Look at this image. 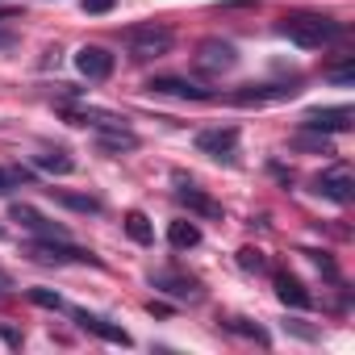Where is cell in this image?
Segmentation results:
<instances>
[{
	"label": "cell",
	"instance_id": "cell-17",
	"mask_svg": "<svg viewBox=\"0 0 355 355\" xmlns=\"http://www.w3.org/2000/svg\"><path fill=\"white\" fill-rule=\"evenodd\" d=\"M167 243L175 251H193V247H201V226L197 222H171L167 226Z\"/></svg>",
	"mask_w": 355,
	"mask_h": 355
},
{
	"label": "cell",
	"instance_id": "cell-23",
	"mask_svg": "<svg viewBox=\"0 0 355 355\" xmlns=\"http://www.w3.org/2000/svg\"><path fill=\"white\" fill-rule=\"evenodd\" d=\"M21 184H34V171L30 167H0V197H9Z\"/></svg>",
	"mask_w": 355,
	"mask_h": 355
},
{
	"label": "cell",
	"instance_id": "cell-9",
	"mask_svg": "<svg viewBox=\"0 0 355 355\" xmlns=\"http://www.w3.org/2000/svg\"><path fill=\"white\" fill-rule=\"evenodd\" d=\"M9 218L21 222V230L34 234V239H67V230H63L59 222H46V218H42L34 205H26V201H13V205H9Z\"/></svg>",
	"mask_w": 355,
	"mask_h": 355
},
{
	"label": "cell",
	"instance_id": "cell-1",
	"mask_svg": "<svg viewBox=\"0 0 355 355\" xmlns=\"http://www.w3.org/2000/svg\"><path fill=\"white\" fill-rule=\"evenodd\" d=\"M276 30L305 51H322V46H334L347 38V26L334 17H322V13H288V17H280Z\"/></svg>",
	"mask_w": 355,
	"mask_h": 355
},
{
	"label": "cell",
	"instance_id": "cell-8",
	"mask_svg": "<svg viewBox=\"0 0 355 355\" xmlns=\"http://www.w3.org/2000/svg\"><path fill=\"white\" fill-rule=\"evenodd\" d=\"M146 92L155 96H175V101H214V88H201L184 76H150L146 80Z\"/></svg>",
	"mask_w": 355,
	"mask_h": 355
},
{
	"label": "cell",
	"instance_id": "cell-13",
	"mask_svg": "<svg viewBox=\"0 0 355 355\" xmlns=\"http://www.w3.org/2000/svg\"><path fill=\"white\" fill-rule=\"evenodd\" d=\"M71 318H76V326H80V330H88V334H96V338H105V343L134 347V338H130L121 326H113L109 318H96V313H88V309H71Z\"/></svg>",
	"mask_w": 355,
	"mask_h": 355
},
{
	"label": "cell",
	"instance_id": "cell-18",
	"mask_svg": "<svg viewBox=\"0 0 355 355\" xmlns=\"http://www.w3.org/2000/svg\"><path fill=\"white\" fill-rule=\"evenodd\" d=\"M34 167L46 171V175H71L76 171V159L67 150H42V155H34Z\"/></svg>",
	"mask_w": 355,
	"mask_h": 355
},
{
	"label": "cell",
	"instance_id": "cell-30",
	"mask_svg": "<svg viewBox=\"0 0 355 355\" xmlns=\"http://www.w3.org/2000/svg\"><path fill=\"white\" fill-rule=\"evenodd\" d=\"M17 46V34L13 30H0V51H13Z\"/></svg>",
	"mask_w": 355,
	"mask_h": 355
},
{
	"label": "cell",
	"instance_id": "cell-10",
	"mask_svg": "<svg viewBox=\"0 0 355 355\" xmlns=\"http://www.w3.org/2000/svg\"><path fill=\"white\" fill-rule=\"evenodd\" d=\"M351 121H355L351 105H334V109H309V113L301 117V125H305V130H318V134H343V130H351Z\"/></svg>",
	"mask_w": 355,
	"mask_h": 355
},
{
	"label": "cell",
	"instance_id": "cell-31",
	"mask_svg": "<svg viewBox=\"0 0 355 355\" xmlns=\"http://www.w3.org/2000/svg\"><path fill=\"white\" fill-rule=\"evenodd\" d=\"M9 293H13V276L0 268V297H9Z\"/></svg>",
	"mask_w": 355,
	"mask_h": 355
},
{
	"label": "cell",
	"instance_id": "cell-12",
	"mask_svg": "<svg viewBox=\"0 0 355 355\" xmlns=\"http://www.w3.org/2000/svg\"><path fill=\"white\" fill-rule=\"evenodd\" d=\"M113 55L105 51V46H80L76 51V71L84 76V80H109L113 76Z\"/></svg>",
	"mask_w": 355,
	"mask_h": 355
},
{
	"label": "cell",
	"instance_id": "cell-32",
	"mask_svg": "<svg viewBox=\"0 0 355 355\" xmlns=\"http://www.w3.org/2000/svg\"><path fill=\"white\" fill-rule=\"evenodd\" d=\"M9 17H17V9H13V5H5V0H0V21H9Z\"/></svg>",
	"mask_w": 355,
	"mask_h": 355
},
{
	"label": "cell",
	"instance_id": "cell-11",
	"mask_svg": "<svg viewBox=\"0 0 355 355\" xmlns=\"http://www.w3.org/2000/svg\"><path fill=\"white\" fill-rule=\"evenodd\" d=\"M197 150L209 155V159H234V150H239V130H234V125L201 130V134H197Z\"/></svg>",
	"mask_w": 355,
	"mask_h": 355
},
{
	"label": "cell",
	"instance_id": "cell-25",
	"mask_svg": "<svg viewBox=\"0 0 355 355\" xmlns=\"http://www.w3.org/2000/svg\"><path fill=\"white\" fill-rule=\"evenodd\" d=\"M30 301H34V305H42V309H63V297H59V293H51V288H30Z\"/></svg>",
	"mask_w": 355,
	"mask_h": 355
},
{
	"label": "cell",
	"instance_id": "cell-16",
	"mask_svg": "<svg viewBox=\"0 0 355 355\" xmlns=\"http://www.w3.org/2000/svg\"><path fill=\"white\" fill-rule=\"evenodd\" d=\"M272 284H276V297H280L284 305H293V309H309V305H313L309 288H305L297 276H288V272H272Z\"/></svg>",
	"mask_w": 355,
	"mask_h": 355
},
{
	"label": "cell",
	"instance_id": "cell-15",
	"mask_svg": "<svg viewBox=\"0 0 355 355\" xmlns=\"http://www.w3.org/2000/svg\"><path fill=\"white\" fill-rule=\"evenodd\" d=\"M175 201H180L189 214H197V218H209V222L222 218V201H214L209 193H201V189H193V184H184V180H180V189H175Z\"/></svg>",
	"mask_w": 355,
	"mask_h": 355
},
{
	"label": "cell",
	"instance_id": "cell-24",
	"mask_svg": "<svg viewBox=\"0 0 355 355\" xmlns=\"http://www.w3.org/2000/svg\"><path fill=\"white\" fill-rule=\"evenodd\" d=\"M239 268L243 272H272V263H268V255L259 247H243L239 251Z\"/></svg>",
	"mask_w": 355,
	"mask_h": 355
},
{
	"label": "cell",
	"instance_id": "cell-20",
	"mask_svg": "<svg viewBox=\"0 0 355 355\" xmlns=\"http://www.w3.org/2000/svg\"><path fill=\"white\" fill-rule=\"evenodd\" d=\"M293 146H297V150H313V155H330V138L318 134V130H305V125H297Z\"/></svg>",
	"mask_w": 355,
	"mask_h": 355
},
{
	"label": "cell",
	"instance_id": "cell-5",
	"mask_svg": "<svg viewBox=\"0 0 355 355\" xmlns=\"http://www.w3.org/2000/svg\"><path fill=\"white\" fill-rule=\"evenodd\" d=\"M301 92V80H284V84H243L239 92H230V105L243 109H259V105H276V101H293Z\"/></svg>",
	"mask_w": 355,
	"mask_h": 355
},
{
	"label": "cell",
	"instance_id": "cell-19",
	"mask_svg": "<svg viewBox=\"0 0 355 355\" xmlns=\"http://www.w3.org/2000/svg\"><path fill=\"white\" fill-rule=\"evenodd\" d=\"M125 234H130L138 247H150V243H155V226H150V218H146V214H138V209H134V214H125Z\"/></svg>",
	"mask_w": 355,
	"mask_h": 355
},
{
	"label": "cell",
	"instance_id": "cell-21",
	"mask_svg": "<svg viewBox=\"0 0 355 355\" xmlns=\"http://www.w3.org/2000/svg\"><path fill=\"white\" fill-rule=\"evenodd\" d=\"M51 197H55L59 205L76 209V214H101V201H96V197H84V193H63V189H51Z\"/></svg>",
	"mask_w": 355,
	"mask_h": 355
},
{
	"label": "cell",
	"instance_id": "cell-4",
	"mask_svg": "<svg viewBox=\"0 0 355 355\" xmlns=\"http://www.w3.org/2000/svg\"><path fill=\"white\" fill-rule=\"evenodd\" d=\"M234 63H239V51L226 38H205L193 55V67L201 76H226V71H234Z\"/></svg>",
	"mask_w": 355,
	"mask_h": 355
},
{
	"label": "cell",
	"instance_id": "cell-29",
	"mask_svg": "<svg viewBox=\"0 0 355 355\" xmlns=\"http://www.w3.org/2000/svg\"><path fill=\"white\" fill-rule=\"evenodd\" d=\"M0 338H5L9 347H21V334H17L13 326H0Z\"/></svg>",
	"mask_w": 355,
	"mask_h": 355
},
{
	"label": "cell",
	"instance_id": "cell-2",
	"mask_svg": "<svg viewBox=\"0 0 355 355\" xmlns=\"http://www.w3.org/2000/svg\"><path fill=\"white\" fill-rule=\"evenodd\" d=\"M121 42H125V51H130V59L146 63V59H163V55L175 46V30L163 26V21H142V26L121 30Z\"/></svg>",
	"mask_w": 355,
	"mask_h": 355
},
{
	"label": "cell",
	"instance_id": "cell-22",
	"mask_svg": "<svg viewBox=\"0 0 355 355\" xmlns=\"http://www.w3.org/2000/svg\"><path fill=\"white\" fill-rule=\"evenodd\" d=\"M226 330H230V334H239V338H251V343H259V347H268V343H272V334H268L263 326L247 322V318H230V322H226Z\"/></svg>",
	"mask_w": 355,
	"mask_h": 355
},
{
	"label": "cell",
	"instance_id": "cell-6",
	"mask_svg": "<svg viewBox=\"0 0 355 355\" xmlns=\"http://www.w3.org/2000/svg\"><path fill=\"white\" fill-rule=\"evenodd\" d=\"M313 193L326 197V201H334V205H351L355 201V175H351V167L347 163L326 167L318 180H313Z\"/></svg>",
	"mask_w": 355,
	"mask_h": 355
},
{
	"label": "cell",
	"instance_id": "cell-28",
	"mask_svg": "<svg viewBox=\"0 0 355 355\" xmlns=\"http://www.w3.org/2000/svg\"><path fill=\"white\" fill-rule=\"evenodd\" d=\"M330 80L347 88V84H351V63H343V67H334V71H330Z\"/></svg>",
	"mask_w": 355,
	"mask_h": 355
},
{
	"label": "cell",
	"instance_id": "cell-27",
	"mask_svg": "<svg viewBox=\"0 0 355 355\" xmlns=\"http://www.w3.org/2000/svg\"><path fill=\"white\" fill-rule=\"evenodd\" d=\"M305 255H309V259H313V263H318V268H322V272L330 276V280H338V268H334V263H330V259H326L322 251H305Z\"/></svg>",
	"mask_w": 355,
	"mask_h": 355
},
{
	"label": "cell",
	"instance_id": "cell-3",
	"mask_svg": "<svg viewBox=\"0 0 355 355\" xmlns=\"http://www.w3.org/2000/svg\"><path fill=\"white\" fill-rule=\"evenodd\" d=\"M26 255L34 263H92V268H101V259L92 251L76 247L71 239H30L26 243Z\"/></svg>",
	"mask_w": 355,
	"mask_h": 355
},
{
	"label": "cell",
	"instance_id": "cell-14",
	"mask_svg": "<svg viewBox=\"0 0 355 355\" xmlns=\"http://www.w3.org/2000/svg\"><path fill=\"white\" fill-rule=\"evenodd\" d=\"M138 134L125 125V121H113V125H101L96 130V146L105 150V155H125V150H138Z\"/></svg>",
	"mask_w": 355,
	"mask_h": 355
},
{
	"label": "cell",
	"instance_id": "cell-33",
	"mask_svg": "<svg viewBox=\"0 0 355 355\" xmlns=\"http://www.w3.org/2000/svg\"><path fill=\"white\" fill-rule=\"evenodd\" d=\"M0 239H5V226H0Z\"/></svg>",
	"mask_w": 355,
	"mask_h": 355
},
{
	"label": "cell",
	"instance_id": "cell-7",
	"mask_svg": "<svg viewBox=\"0 0 355 355\" xmlns=\"http://www.w3.org/2000/svg\"><path fill=\"white\" fill-rule=\"evenodd\" d=\"M146 280H150L155 293H163L171 301H201V284L193 276H184V272H175V268H155Z\"/></svg>",
	"mask_w": 355,
	"mask_h": 355
},
{
	"label": "cell",
	"instance_id": "cell-26",
	"mask_svg": "<svg viewBox=\"0 0 355 355\" xmlns=\"http://www.w3.org/2000/svg\"><path fill=\"white\" fill-rule=\"evenodd\" d=\"M113 5H117V0H80V9H84V13H92V17L113 13Z\"/></svg>",
	"mask_w": 355,
	"mask_h": 355
}]
</instances>
